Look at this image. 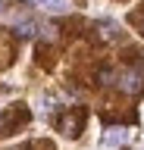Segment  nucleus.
<instances>
[{
    "label": "nucleus",
    "instance_id": "obj_9",
    "mask_svg": "<svg viewBox=\"0 0 144 150\" xmlns=\"http://www.w3.org/2000/svg\"><path fill=\"white\" fill-rule=\"evenodd\" d=\"M0 6H3V0H0Z\"/></svg>",
    "mask_w": 144,
    "mask_h": 150
},
{
    "label": "nucleus",
    "instance_id": "obj_4",
    "mask_svg": "<svg viewBox=\"0 0 144 150\" xmlns=\"http://www.w3.org/2000/svg\"><path fill=\"white\" fill-rule=\"evenodd\" d=\"M97 38H100V41H116V38H119L116 22H100V25H97Z\"/></svg>",
    "mask_w": 144,
    "mask_h": 150
},
{
    "label": "nucleus",
    "instance_id": "obj_10",
    "mask_svg": "<svg viewBox=\"0 0 144 150\" xmlns=\"http://www.w3.org/2000/svg\"><path fill=\"white\" fill-rule=\"evenodd\" d=\"M35 3H38V0H35Z\"/></svg>",
    "mask_w": 144,
    "mask_h": 150
},
{
    "label": "nucleus",
    "instance_id": "obj_5",
    "mask_svg": "<svg viewBox=\"0 0 144 150\" xmlns=\"http://www.w3.org/2000/svg\"><path fill=\"white\" fill-rule=\"evenodd\" d=\"M38 6H44L47 13H63L69 9V0H38Z\"/></svg>",
    "mask_w": 144,
    "mask_h": 150
},
{
    "label": "nucleus",
    "instance_id": "obj_2",
    "mask_svg": "<svg viewBox=\"0 0 144 150\" xmlns=\"http://www.w3.org/2000/svg\"><path fill=\"white\" fill-rule=\"evenodd\" d=\"M82 122H85V112H66L63 119H60V131L63 134H69V138H75L78 131H82Z\"/></svg>",
    "mask_w": 144,
    "mask_h": 150
},
{
    "label": "nucleus",
    "instance_id": "obj_8",
    "mask_svg": "<svg viewBox=\"0 0 144 150\" xmlns=\"http://www.w3.org/2000/svg\"><path fill=\"white\" fill-rule=\"evenodd\" d=\"M97 78H100V84H110L116 75H113V69H100V72H97Z\"/></svg>",
    "mask_w": 144,
    "mask_h": 150
},
{
    "label": "nucleus",
    "instance_id": "obj_7",
    "mask_svg": "<svg viewBox=\"0 0 144 150\" xmlns=\"http://www.w3.org/2000/svg\"><path fill=\"white\" fill-rule=\"evenodd\" d=\"M16 31H19V35H35V22H19V25H16Z\"/></svg>",
    "mask_w": 144,
    "mask_h": 150
},
{
    "label": "nucleus",
    "instance_id": "obj_3",
    "mask_svg": "<svg viewBox=\"0 0 144 150\" xmlns=\"http://www.w3.org/2000/svg\"><path fill=\"white\" fill-rule=\"evenodd\" d=\"M25 119H28L25 110H13V112H6V116H0V134H13V128H16L19 122H25Z\"/></svg>",
    "mask_w": 144,
    "mask_h": 150
},
{
    "label": "nucleus",
    "instance_id": "obj_1",
    "mask_svg": "<svg viewBox=\"0 0 144 150\" xmlns=\"http://www.w3.org/2000/svg\"><path fill=\"white\" fill-rule=\"evenodd\" d=\"M119 88H122L125 94H141V88H144V69H128V72H122Z\"/></svg>",
    "mask_w": 144,
    "mask_h": 150
},
{
    "label": "nucleus",
    "instance_id": "obj_6",
    "mask_svg": "<svg viewBox=\"0 0 144 150\" xmlns=\"http://www.w3.org/2000/svg\"><path fill=\"white\" fill-rule=\"evenodd\" d=\"M104 141H106V144H113V147H116V144H122V141H125V128H110L104 134Z\"/></svg>",
    "mask_w": 144,
    "mask_h": 150
}]
</instances>
